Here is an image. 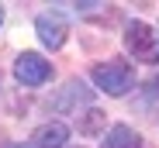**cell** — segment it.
Wrapping results in <instances>:
<instances>
[{
  "label": "cell",
  "mask_w": 159,
  "mask_h": 148,
  "mask_svg": "<svg viewBox=\"0 0 159 148\" xmlns=\"http://www.w3.org/2000/svg\"><path fill=\"white\" fill-rule=\"evenodd\" d=\"M90 79L97 83L100 93H107V96H125L131 86H135V66H131L128 59H107V62L93 66Z\"/></svg>",
  "instance_id": "1"
},
{
  "label": "cell",
  "mask_w": 159,
  "mask_h": 148,
  "mask_svg": "<svg viewBox=\"0 0 159 148\" xmlns=\"http://www.w3.org/2000/svg\"><path fill=\"white\" fill-rule=\"evenodd\" d=\"M125 48H128L139 62L159 66V35L149 28L145 21H139V17L125 21Z\"/></svg>",
  "instance_id": "2"
},
{
  "label": "cell",
  "mask_w": 159,
  "mask_h": 148,
  "mask_svg": "<svg viewBox=\"0 0 159 148\" xmlns=\"http://www.w3.org/2000/svg\"><path fill=\"white\" fill-rule=\"evenodd\" d=\"M14 79L21 86H42L52 79V62L42 52H21L14 59Z\"/></svg>",
  "instance_id": "3"
},
{
  "label": "cell",
  "mask_w": 159,
  "mask_h": 148,
  "mask_svg": "<svg viewBox=\"0 0 159 148\" xmlns=\"http://www.w3.org/2000/svg\"><path fill=\"white\" fill-rule=\"evenodd\" d=\"M35 35H38V41H42L45 48L59 52V48L66 45V38H69V28H66L62 14L45 11V14H38V17H35Z\"/></svg>",
  "instance_id": "4"
},
{
  "label": "cell",
  "mask_w": 159,
  "mask_h": 148,
  "mask_svg": "<svg viewBox=\"0 0 159 148\" xmlns=\"http://www.w3.org/2000/svg\"><path fill=\"white\" fill-rule=\"evenodd\" d=\"M66 141H69V124L48 121V124L35 128V134L28 138V148H66Z\"/></svg>",
  "instance_id": "5"
},
{
  "label": "cell",
  "mask_w": 159,
  "mask_h": 148,
  "mask_svg": "<svg viewBox=\"0 0 159 148\" xmlns=\"http://www.w3.org/2000/svg\"><path fill=\"white\" fill-rule=\"evenodd\" d=\"M83 100H90L87 83L83 79H69V83H62V90L56 96H52V107H56V110H76Z\"/></svg>",
  "instance_id": "6"
},
{
  "label": "cell",
  "mask_w": 159,
  "mask_h": 148,
  "mask_svg": "<svg viewBox=\"0 0 159 148\" xmlns=\"http://www.w3.org/2000/svg\"><path fill=\"white\" fill-rule=\"evenodd\" d=\"M100 148H142V134L128 124H114V128L104 131Z\"/></svg>",
  "instance_id": "7"
},
{
  "label": "cell",
  "mask_w": 159,
  "mask_h": 148,
  "mask_svg": "<svg viewBox=\"0 0 159 148\" xmlns=\"http://www.w3.org/2000/svg\"><path fill=\"white\" fill-rule=\"evenodd\" d=\"M80 121H83V124H80V131H83V134H100V131H104V114L93 110V107L80 117Z\"/></svg>",
  "instance_id": "8"
},
{
  "label": "cell",
  "mask_w": 159,
  "mask_h": 148,
  "mask_svg": "<svg viewBox=\"0 0 159 148\" xmlns=\"http://www.w3.org/2000/svg\"><path fill=\"white\" fill-rule=\"evenodd\" d=\"M0 24H4V7H0Z\"/></svg>",
  "instance_id": "9"
},
{
  "label": "cell",
  "mask_w": 159,
  "mask_h": 148,
  "mask_svg": "<svg viewBox=\"0 0 159 148\" xmlns=\"http://www.w3.org/2000/svg\"><path fill=\"white\" fill-rule=\"evenodd\" d=\"M7 148H24V145H7Z\"/></svg>",
  "instance_id": "10"
},
{
  "label": "cell",
  "mask_w": 159,
  "mask_h": 148,
  "mask_svg": "<svg viewBox=\"0 0 159 148\" xmlns=\"http://www.w3.org/2000/svg\"><path fill=\"white\" fill-rule=\"evenodd\" d=\"M156 79H159V72H156Z\"/></svg>",
  "instance_id": "11"
}]
</instances>
